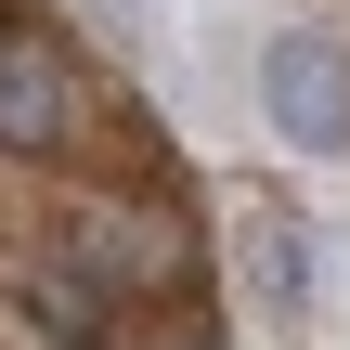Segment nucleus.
<instances>
[{
	"label": "nucleus",
	"instance_id": "nucleus-6",
	"mask_svg": "<svg viewBox=\"0 0 350 350\" xmlns=\"http://www.w3.org/2000/svg\"><path fill=\"white\" fill-rule=\"evenodd\" d=\"M169 350H221V338H169Z\"/></svg>",
	"mask_w": 350,
	"mask_h": 350
},
{
	"label": "nucleus",
	"instance_id": "nucleus-5",
	"mask_svg": "<svg viewBox=\"0 0 350 350\" xmlns=\"http://www.w3.org/2000/svg\"><path fill=\"white\" fill-rule=\"evenodd\" d=\"M247 286H260V312L273 325H299L312 312V221H286V208H247Z\"/></svg>",
	"mask_w": 350,
	"mask_h": 350
},
{
	"label": "nucleus",
	"instance_id": "nucleus-4",
	"mask_svg": "<svg viewBox=\"0 0 350 350\" xmlns=\"http://www.w3.org/2000/svg\"><path fill=\"white\" fill-rule=\"evenodd\" d=\"M13 312H26L52 350H104V338H117V299H104V286H91L65 247H39V260L13 273Z\"/></svg>",
	"mask_w": 350,
	"mask_h": 350
},
{
	"label": "nucleus",
	"instance_id": "nucleus-3",
	"mask_svg": "<svg viewBox=\"0 0 350 350\" xmlns=\"http://www.w3.org/2000/svg\"><path fill=\"white\" fill-rule=\"evenodd\" d=\"M78 143V78L52 39L0 26V156H65Z\"/></svg>",
	"mask_w": 350,
	"mask_h": 350
},
{
	"label": "nucleus",
	"instance_id": "nucleus-2",
	"mask_svg": "<svg viewBox=\"0 0 350 350\" xmlns=\"http://www.w3.org/2000/svg\"><path fill=\"white\" fill-rule=\"evenodd\" d=\"M260 117L299 143V156H350V52L325 26H286L260 52Z\"/></svg>",
	"mask_w": 350,
	"mask_h": 350
},
{
	"label": "nucleus",
	"instance_id": "nucleus-1",
	"mask_svg": "<svg viewBox=\"0 0 350 350\" xmlns=\"http://www.w3.org/2000/svg\"><path fill=\"white\" fill-rule=\"evenodd\" d=\"M52 247H65L104 299H182V286L208 273V260H195V234H182V221H143V208H78Z\"/></svg>",
	"mask_w": 350,
	"mask_h": 350
}]
</instances>
